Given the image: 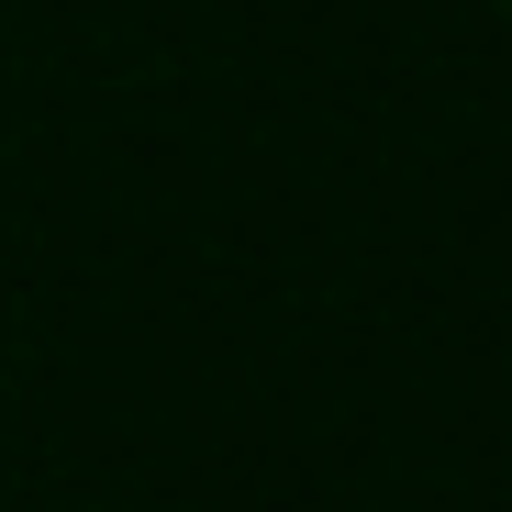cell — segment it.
<instances>
[{"label": "cell", "mask_w": 512, "mask_h": 512, "mask_svg": "<svg viewBox=\"0 0 512 512\" xmlns=\"http://www.w3.org/2000/svg\"><path fill=\"white\" fill-rule=\"evenodd\" d=\"M501 12H512V0H501Z\"/></svg>", "instance_id": "6da1fadb"}]
</instances>
